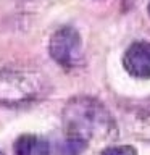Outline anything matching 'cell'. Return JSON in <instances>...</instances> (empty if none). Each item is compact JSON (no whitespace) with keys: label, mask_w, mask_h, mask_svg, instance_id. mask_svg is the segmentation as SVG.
<instances>
[{"label":"cell","mask_w":150,"mask_h":155,"mask_svg":"<svg viewBox=\"0 0 150 155\" xmlns=\"http://www.w3.org/2000/svg\"><path fill=\"white\" fill-rule=\"evenodd\" d=\"M124 68L131 76L147 79L150 78V44L135 42L124 53Z\"/></svg>","instance_id":"obj_4"},{"label":"cell","mask_w":150,"mask_h":155,"mask_svg":"<svg viewBox=\"0 0 150 155\" xmlns=\"http://www.w3.org/2000/svg\"><path fill=\"white\" fill-rule=\"evenodd\" d=\"M0 155H3V153H2V152H0Z\"/></svg>","instance_id":"obj_9"},{"label":"cell","mask_w":150,"mask_h":155,"mask_svg":"<svg viewBox=\"0 0 150 155\" xmlns=\"http://www.w3.org/2000/svg\"><path fill=\"white\" fill-rule=\"evenodd\" d=\"M132 133L139 139L150 140V107H145L134 115Z\"/></svg>","instance_id":"obj_6"},{"label":"cell","mask_w":150,"mask_h":155,"mask_svg":"<svg viewBox=\"0 0 150 155\" xmlns=\"http://www.w3.org/2000/svg\"><path fill=\"white\" fill-rule=\"evenodd\" d=\"M15 155H48V144L39 136L24 134L15 142Z\"/></svg>","instance_id":"obj_5"},{"label":"cell","mask_w":150,"mask_h":155,"mask_svg":"<svg viewBox=\"0 0 150 155\" xmlns=\"http://www.w3.org/2000/svg\"><path fill=\"white\" fill-rule=\"evenodd\" d=\"M52 58L63 68H74L82 58V45L77 31L71 26L57 29L48 42Z\"/></svg>","instance_id":"obj_3"},{"label":"cell","mask_w":150,"mask_h":155,"mask_svg":"<svg viewBox=\"0 0 150 155\" xmlns=\"http://www.w3.org/2000/svg\"><path fill=\"white\" fill-rule=\"evenodd\" d=\"M148 15H150V3H148Z\"/></svg>","instance_id":"obj_8"},{"label":"cell","mask_w":150,"mask_h":155,"mask_svg":"<svg viewBox=\"0 0 150 155\" xmlns=\"http://www.w3.org/2000/svg\"><path fill=\"white\" fill-rule=\"evenodd\" d=\"M63 126L74 142H102L116 134L115 121L99 100L76 97L63 110Z\"/></svg>","instance_id":"obj_1"},{"label":"cell","mask_w":150,"mask_h":155,"mask_svg":"<svg viewBox=\"0 0 150 155\" xmlns=\"http://www.w3.org/2000/svg\"><path fill=\"white\" fill-rule=\"evenodd\" d=\"M44 92L42 78L28 70L0 71V105H19L36 100Z\"/></svg>","instance_id":"obj_2"},{"label":"cell","mask_w":150,"mask_h":155,"mask_svg":"<svg viewBox=\"0 0 150 155\" xmlns=\"http://www.w3.org/2000/svg\"><path fill=\"white\" fill-rule=\"evenodd\" d=\"M100 155H137V150L132 145H110L102 150Z\"/></svg>","instance_id":"obj_7"}]
</instances>
